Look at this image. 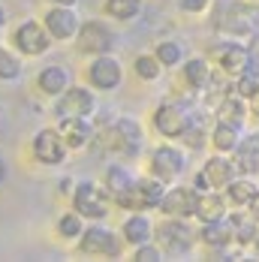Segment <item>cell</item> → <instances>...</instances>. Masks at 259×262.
<instances>
[{"label": "cell", "instance_id": "6da1fadb", "mask_svg": "<svg viewBox=\"0 0 259 262\" xmlns=\"http://www.w3.org/2000/svg\"><path fill=\"white\" fill-rule=\"evenodd\" d=\"M94 139L100 142L103 151L127 160L139 157V151L145 148V133L133 118H112L103 127H94Z\"/></svg>", "mask_w": 259, "mask_h": 262}, {"label": "cell", "instance_id": "7a4b0ae2", "mask_svg": "<svg viewBox=\"0 0 259 262\" xmlns=\"http://www.w3.org/2000/svg\"><path fill=\"white\" fill-rule=\"evenodd\" d=\"M151 241H157V247L166 250L169 256H184L196 244V229L184 217H163L154 226V238Z\"/></svg>", "mask_w": 259, "mask_h": 262}, {"label": "cell", "instance_id": "3957f363", "mask_svg": "<svg viewBox=\"0 0 259 262\" xmlns=\"http://www.w3.org/2000/svg\"><path fill=\"white\" fill-rule=\"evenodd\" d=\"M73 211H76L81 220H91V223H103L109 217V208H112V196L105 193L103 184L94 181H76L73 187Z\"/></svg>", "mask_w": 259, "mask_h": 262}, {"label": "cell", "instance_id": "277c9868", "mask_svg": "<svg viewBox=\"0 0 259 262\" xmlns=\"http://www.w3.org/2000/svg\"><path fill=\"white\" fill-rule=\"evenodd\" d=\"M163 193H166V184L157 181L154 175H145V178H133V184L124 193H118L112 202L124 211H151L157 208Z\"/></svg>", "mask_w": 259, "mask_h": 262}, {"label": "cell", "instance_id": "5b68a950", "mask_svg": "<svg viewBox=\"0 0 259 262\" xmlns=\"http://www.w3.org/2000/svg\"><path fill=\"white\" fill-rule=\"evenodd\" d=\"M78 250L84 256H105V259H121L124 253V238H118V232L105 229L103 223H91L81 229V235L76 238Z\"/></svg>", "mask_w": 259, "mask_h": 262}, {"label": "cell", "instance_id": "8992f818", "mask_svg": "<svg viewBox=\"0 0 259 262\" xmlns=\"http://www.w3.org/2000/svg\"><path fill=\"white\" fill-rule=\"evenodd\" d=\"M73 39H76L78 52L88 54V57H97V54H112V49L118 46V33L105 25V21H100V18L81 21Z\"/></svg>", "mask_w": 259, "mask_h": 262}, {"label": "cell", "instance_id": "52a82bcc", "mask_svg": "<svg viewBox=\"0 0 259 262\" xmlns=\"http://www.w3.org/2000/svg\"><path fill=\"white\" fill-rule=\"evenodd\" d=\"M184 169H187V154H184L178 145L166 142V145H160V148H154V151H151L148 172L154 175L157 181H163L166 187L178 181V178L184 175Z\"/></svg>", "mask_w": 259, "mask_h": 262}, {"label": "cell", "instance_id": "ba28073f", "mask_svg": "<svg viewBox=\"0 0 259 262\" xmlns=\"http://www.w3.org/2000/svg\"><path fill=\"white\" fill-rule=\"evenodd\" d=\"M94 112H97V97L84 84H67V91L54 97L57 118H94Z\"/></svg>", "mask_w": 259, "mask_h": 262}, {"label": "cell", "instance_id": "9c48e42d", "mask_svg": "<svg viewBox=\"0 0 259 262\" xmlns=\"http://www.w3.org/2000/svg\"><path fill=\"white\" fill-rule=\"evenodd\" d=\"M151 121H154V130L160 133L163 139H178V136L190 127L193 115H190V105H187V103L169 100V103L157 105L154 115H151Z\"/></svg>", "mask_w": 259, "mask_h": 262}, {"label": "cell", "instance_id": "30bf717a", "mask_svg": "<svg viewBox=\"0 0 259 262\" xmlns=\"http://www.w3.org/2000/svg\"><path fill=\"white\" fill-rule=\"evenodd\" d=\"M12 46H15V52L25 54V57H39V54H46L52 49V36L42 27V21L27 18V21H21L12 30Z\"/></svg>", "mask_w": 259, "mask_h": 262}, {"label": "cell", "instance_id": "8fae6325", "mask_svg": "<svg viewBox=\"0 0 259 262\" xmlns=\"http://www.w3.org/2000/svg\"><path fill=\"white\" fill-rule=\"evenodd\" d=\"M30 154H33L36 163H42V166H60L70 151H67L60 133L54 130V127H42V130H36L33 142H30Z\"/></svg>", "mask_w": 259, "mask_h": 262}, {"label": "cell", "instance_id": "7c38bea8", "mask_svg": "<svg viewBox=\"0 0 259 262\" xmlns=\"http://www.w3.org/2000/svg\"><path fill=\"white\" fill-rule=\"evenodd\" d=\"M78 25H81V18H78L76 6H57V3H52V6L46 9V15H42V27L49 30V36L57 39V42L73 39Z\"/></svg>", "mask_w": 259, "mask_h": 262}, {"label": "cell", "instance_id": "4fadbf2b", "mask_svg": "<svg viewBox=\"0 0 259 262\" xmlns=\"http://www.w3.org/2000/svg\"><path fill=\"white\" fill-rule=\"evenodd\" d=\"M88 81L97 88V91H115L121 81H124V67L115 54H97L91 63H88Z\"/></svg>", "mask_w": 259, "mask_h": 262}, {"label": "cell", "instance_id": "5bb4252c", "mask_svg": "<svg viewBox=\"0 0 259 262\" xmlns=\"http://www.w3.org/2000/svg\"><path fill=\"white\" fill-rule=\"evenodd\" d=\"M196 193L199 190H193V187H169L160 196L157 211L163 217H184V220H190L193 217V208H196Z\"/></svg>", "mask_w": 259, "mask_h": 262}, {"label": "cell", "instance_id": "9a60e30c", "mask_svg": "<svg viewBox=\"0 0 259 262\" xmlns=\"http://www.w3.org/2000/svg\"><path fill=\"white\" fill-rule=\"evenodd\" d=\"M67 151H84L94 142V124L91 118H57V127Z\"/></svg>", "mask_w": 259, "mask_h": 262}, {"label": "cell", "instance_id": "2e32d148", "mask_svg": "<svg viewBox=\"0 0 259 262\" xmlns=\"http://www.w3.org/2000/svg\"><path fill=\"white\" fill-rule=\"evenodd\" d=\"M214 57H217V67L223 70V76H229V79H235L238 73H244V70L253 63L250 49H247L244 42H226V46H220V49L214 52Z\"/></svg>", "mask_w": 259, "mask_h": 262}, {"label": "cell", "instance_id": "e0dca14e", "mask_svg": "<svg viewBox=\"0 0 259 262\" xmlns=\"http://www.w3.org/2000/svg\"><path fill=\"white\" fill-rule=\"evenodd\" d=\"M232 163L238 169V175H250L256 178L259 175V133H247L238 139L232 151Z\"/></svg>", "mask_w": 259, "mask_h": 262}, {"label": "cell", "instance_id": "ac0fdd59", "mask_svg": "<svg viewBox=\"0 0 259 262\" xmlns=\"http://www.w3.org/2000/svg\"><path fill=\"white\" fill-rule=\"evenodd\" d=\"M199 172L205 175V181H208L211 190H223V187L238 175L232 157H229V154H220V151H217V154H211V157L202 163V169H199Z\"/></svg>", "mask_w": 259, "mask_h": 262}, {"label": "cell", "instance_id": "d6986e66", "mask_svg": "<svg viewBox=\"0 0 259 262\" xmlns=\"http://www.w3.org/2000/svg\"><path fill=\"white\" fill-rule=\"evenodd\" d=\"M229 214V202L220 190H199L196 193V208H193V217L199 223H211V220H223Z\"/></svg>", "mask_w": 259, "mask_h": 262}, {"label": "cell", "instance_id": "ffe728a7", "mask_svg": "<svg viewBox=\"0 0 259 262\" xmlns=\"http://www.w3.org/2000/svg\"><path fill=\"white\" fill-rule=\"evenodd\" d=\"M121 238H124V244H130V247H136V244H142V241H151V238H154V223H151V217H148L145 211H133L127 220L121 223Z\"/></svg>", "mask_w": 259, "mask_h": 262}, {"label": "cell", "instance_id": "44dd1931", "mask_svg": "<svg viewBox=\"0 0 259 262\" xmlns=\"http://www.w3.org/2000/svg\"><path fill=\"white\" fill-rule=\"evenodd\" d=\"M196 241H202L205 247H214V250H226V247H232V226H229V220L223 217V220H211V223H202L199 226V232H196Z\"/></svg>", "mask_w": 259, "mask_h": 262}, {"label": "cell", "instance_id": "7402d4cb", "mask_svg": "<svg viewBox=\"0 0 259 262\" xmlns=\"http://www.w3.org/2000/svg\"><path fill=\"white\" fill-rule=\"evenodd\" d=\"M256 190H259L256 178H250V175H235L232 181L223 187V196H226V202L235 205V208H247V202L253 199Z\"/></svg>", "mask_w": 259, "mask_h": 262}, {"label": "cell", "instance_id": "603a6c76", "mask_svg": "<svg viewBox=\"0 0 259 262\" xmlns=\"http://www.w3.org/2000/svg\"><path fill=\"white\" fill-rule=\"evenodd\" d=\"M67 84H70V73L63 70V67H42L39 73H36V91L42 94V97H57L60 91H67Z\"/></svg>", "mask_w": 259, "mask_h": 262}, {"label": "cell", "instance_id": "cb8c5ba5", "mask_svg": "<svg viewBox=\"0 0 259 262\" xmlns=\"http://www.w3.org/2000/svg\"><path fill=\"white\" fill-rule=\"evenodd\" d=\"M181 73H184V84L190 91H205L211 84V76H214V70H211V63L205 57H187Z\"/></svg>", "mask_w": 259, "mask_h": 262}, {"label": "cell", "instance_id": "d4e9b609", "mask_svg": "<svg viewBox=\"0 0 259 262\" xmlns=\"http://www.w3.org/2000/svg\"><path fill=\"white\" fill-rule=\"evenodd\" d=\"M214 115H217V121H223V124H235V127H241L244 118H247L250 112H247V100L238 97V94L232 91V94H226V97L217 103V112H214Z\"/></svg>", "mask_w": 259, "mask_h": 262}, {"label": "cell", "instance_id": "484cf974", "mask_svg": "<svg viewBox=\"0 0 259 262\" xmlns=\"http://www.w3.org/2000/svg\"><path fill=\"white\" fill-rule=\"evenodd\" d=\"M238 139H241V127L223 124V121H217L214 130L208 133V145H214V151H220V154H232Z\"/></svg>", "mask_w": 259, "mask_h": 262}, {"label": "cell", "instance_id": "4316f807", "mask_svg": "<svg viewBox=\"0 0 259 262\" xmlns=\"http://www.w3.org/2000/svg\"><path fill=\"white\" fill-rule=\"evenodd\" d=\"M226 220H229V226H232V241L238 244V247H247L250 241H253V235H256L259 223L247 214V211H238V214H226Z\"/></svg>", "mask_w": 259, "mask_h": 262}, {"label": "cell", "instance_id": "83f0119b", "mask_svg": "<svg viewBox=\"0 0 259 262\" xmlns=\"http://www.w3.org/2000/svg\"><path fill=\"white\" fill-rule=\"evenodd\" d=\"M130 184H133V175H130L124 166H118V163H115V166H109V169H105V175H103V187H105V193H109L112 199H115L118 193H124Z\"/></svg>", "mask_w": 259, "mask_h": 262}, {"label": "cell", "instance_id": "f1b7e54d", "mask_svg": "<svg viewBox=\"0 0 259 262\" xmlns=\"http://www.w3.org/2000/svg\"><path fill=\"white\" fill-rule=\"evenodd\" d=\"M142 12V0H105V15L115 21H133Z\"/></svg>", "mask_w": 259, "mask_h": 262}, {"label": "cell", "instance_id": "f546056e", "mask_svg": "<svg viewBox=\"0 0 259 262\" xmlns=\"http://www.w3.org/2000/svg\"><path fill=\"white\" fill-rule=\"evenodd\" d=\"M133 73H136L142 81H157L160 76H163V63L157 60L154 54H136V60H133Z\"/></svg>", "mask_w": 259, "mask_h": 262}, {"label": "cell", "instance_id": "4dcf8cb0", "mask_svg": "<svg viewBox=\"0 0 259 262\" xmlns=\"http://www.w3.org/2000/svg\"><path fill=\"white\" fill-rule=\"evenodd\" d=\"M21 57L12 52V49H6V46H0V81H15L21 79Z\"/></svg>", "mask_w": 259, "mask_h": 262}, {"label": "cell", "instance_id": "1f68e13d", "mask_svg": "<svg viewBox=\"0 0 259 262\" xmlns=\"http://www.w3.org/2000/svg\"><path fill=\"white\" fill-rule=\"evenodd\" d=\"M57 235L63 238V241H76L78 235H81V229H84V220L78 217L76 211H67V214H60L57 217Z\"/></svg>", "mask_w": 259, "mask_h": 262}, {"label": "cell", "instance_id": "d6a6232c", "mask_svg": "<svg viewBox=\"0 0 259 262\" xmlns=\"http://www.w3.org/2000/svg\"><path fill=\"white\" fill-rule=\"evenodd\" d=\"M163 63V67H178L184 60V49L175 42V39H163V42H157V49L151 52Z\"/></svg>", "mask_w": 259, "mask_h": 262}, {"label": "cell", "instance_id": "836d02e7", "mask_svg": "<svg viewBox=\"0 0 259 262\" xmlns=\"http://www.w3.org/2000/svg\"><path fill=\"white\" fill-rule=\"evenodd\" d=\"M256 91H259V70L250 63L244 73H238V76H235V94H238V97H244V100H250Z\"/></svg>", "mask_w": 259, "mask_h": 262}, {"label": "cell", "instance_id": "e575fe53", "mask_svg": "<svg viewBox=\"0 0 259 262\" xmlns=\"http://www.w3.org/2000/svg\"><path fill=\"white\" fill-rule=\"evenodd\" d=\"M178 139L184 142V148H190V151H202V148L208 145V133L202 130L196 121H190V127H187Z\"/></svg>", "mask_w": 259, "mask_h": 262}, {"label": "cell", "instance_id": "d590c367", "mask_svg": "<svg viewBox=\"0 0 259 262\" xmlns=\"http://www.w3.org/2000/svg\"><path fill=\"white\" fill-rule=\"evenodd\" d=\"M133 259L136 262H160L163 259V250L157 247V241H142L133 247Z\"/></svg>", "mask_w": 259, "mask_h": 262}, {"label": "cell", "instance_id": "8d00e7d4", "mask_svg": "<svg viewBox=\"0 0 259 262\" xmlns=\"http://www.w3.org/2000/svg\"><path fill=\"white\" fill-rule=\"evenodd\" d=\"M178 6H181V12L199 15V12H205L208 6H211V0H178Z\"/></svg>", "mask_w": 259, "mask_h": 262}, {"label": "cell", "instance_id": "74e56055", "mask_svg": "<svg viewBox=\"0 0 259 262\" xmlns=\"http://www.w3.org/2000/svg\"><path fill=\"white\" fill-rule=\"evenodd\" d=\"M247 214H250V217H253V220L259 223V190L253 193V199L247 202Z\"/></svg>", "mask_w": 259, "mask_h": 262}, {"label": "cell", "instance_id": "f35d334b", "mask_svg": "<svg viewBox=\"0 0 259 262\" xmlns=\"http://www.w3.org/2000/svg\"><path fill=\"white\" fill-rule=\"evenodd\" d=\"M73 187H76V181H73V178H60V181H57L60 196H70V193H73Z\"/></svg>", "mask_w": 259, "mask_h": 262}, {"label": "cell", "instance_id": "ab89813d", "mask_svg": "<svg viewBox=\"0 0 259 262\" xmlns=\"http://www.w3.org/2000/svg\"><path fill=\"white\" fill-rule=\"evenodd\" d=\"M193 190H211V187H208V181H205V175H202V172H196V175H193Z\"/></svg>", "mask_w": 259, "mask_h": 262}, {"label": "cell", "instance_id": "60d3db41", "mask_svg": "<svg viewBox=\"0 0 259 262\" xmlns=\"http://www.w3.org/2000/svg\"><path fill=\"white\" fill-rule=\"evenodd\" d=\"M52 3H57V6H76L78 0H52Z\"/></svg>", "mask_w": 259, "mask_h": 262}, {"label": "cell", "instance_id": "b9f144b4", "mask_svg": "<svg viewBox=\"0 0 259 262\" xmlns=\"http://www.w3.org/2000/svg\"><path fill=\"white\" fill-rule=\"evenodd\" d=\"M250 247H253V250L259 253V229H256V235H253V241H250Z\"/></svg>", "mask_w": 259, "mask_h": 262}, {"label": "cell", "instance_id": "7bdbcfd3", "mask_svg": "<svg viewBox=\"0 0 259 262\" xmlns=\"http://www.w3.org/2000/svg\"><path fill=\"white\" fill-rule=\"evenodd\" d=\"M6 25V9H3V3H0V27Z\"/></svg>", "mask_w": 259, "mask_h": 262}, {"label": "cell", "instance_id": "ee69618b", "mask_svg": "<svg viewBox=\"0 0 259 262\" xmlns=\"http://www.w3.org/2000/svg\"><path fill=\"white\" fill-rule=\"evenodd\" d=\"M6 178V166H3V160H0V181Z\"/></svg>", "mask_w": 259, "mask_h": 262}]
</instances>
